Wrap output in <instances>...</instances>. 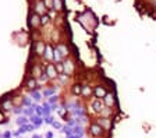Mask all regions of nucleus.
Instances as JSON below:
<instances>
[{
	"mask_svg": "<svg viewBox=\"0 0 156 138\" xmlns=\"http://www.w3.org/2000/svg\"><path fill=\"white\" fill-rule=\"evenodd\" d=\"M135 7H136V10H138V11L142 10V3H141L140 0H136V2H135Z\"/></svg>",
	"mask_w": 156,
	"mask_h": 138,
	"instance_id": "nucleus-42",
	"label": "nucleus"
},
{
	"mask_svg": "<svg viewBox=\"0 0 156 138\" xmlns=\"http://www.w3.org/2000/svg\"><path fill=\"white\" fill-rule=\"evenodd\" d=\"M9 95L3 96V98L0 99V110L2 112H11V109H14V105L11 102V98H7Z\"/></svg>",
	"mask_w": 156,
	"mask_h": 138,
	"instance_id": "nucleus-7",
	"label": "nucleus"
},
{
	"mask_svg": "<svg viewBox=\"0 0 156 138\" xmlns=\"http://www.w3.org/2000/svg\"><path fill=\"white\" fill-rule=\"evenodd\" d=\"M34 103H35V102L32 101V98H31V96H24V98H23V108H31Z\"/></svg>",
	"mask_w": 156,
	"mask_h": 138,
	"instance_id": "nucleus-26",
	"label": "nucleus"
},
{
	"mask_svg": "<svg viewBox=\"0 0 156 138\" xmlns=\"http://www.w3.org/2000/svg\"><path fill=\"white\" fill-rule=\"evenodd\" d=\"M82 87H84V84H81V82H74L71 85V94L75 96V98H80V96H82Z\"/></svg>",
	"mask_w": 156,
	"mask_h": 138,
	"instance_id": "nucleus-16",
	"label": "nucleus"
},
{
	"mask_svg": "<svg viewBox=\"0 0 156 138\" xmlns=\"http://www.w3.org/2000/svg\"><path fill=\"white\" fill-rule=\"evenodd\" d=\"M3 138H13V133L9 131V130H7V131H4L3 133Z\"/></svg>",
	"mask_w": 156,
	"mask_h": 138,
	"instance_id": "nucleus-41",
	"label": "nucleus"
},
{
	"mask_svg": "<svg viewBox=\"0 0 156 138\" xmlns=\"http://www.w3.org/2000/svg\"><path fill=\"white\" fill-rule=\"evenodd\" d=\"M32 138H43V137H42V135H39V134H34Z\"/></svg>",
	"mask_w": 156,
	"mask_h": 138,
	"instance_id": "nucleus-44",
	"label": "nucleus"
},
{
	"mask_svg": "<svg viewBox=\"0 0 156 138\" xmlns=\"http://www.w3.org/2000/svg\"><path fill=\"white\" fill-rule=\"evenodd\" d=\"M95 122L101 126V127L103 128L106 133H110V130L113 128V120H112V119H107V117H102V116H99Z\"/></svg>",
	"mask_w": 156,
	"mask_h": 138,
	"instance_id": "nucleus-5",
	"label": "nucleus"
},
{
	"mask_svg": "<svg viewBox=\"0 0 156 138\" xmlns=\"http://www.w3.org/2000/svg\"><path fill=\"white\" fill-rule=\"evenodd\" d=\"M91 109H92V112L95 113V115L98 116H101V113L103 112V109H105V103L102 99H94L91 102Z\"/></svg>",
	"mask_w": 156,
	"mask_h": 138,
	"instance_id": "nucleus-9",
	"label": "nucleus"
},
{
	"mask_svg": "<svg viewBox=\"0 0 156 138\" xmlns=\"http://www.w3.org/2000/svg\"><path fill=\"white\" fill-rule=\"evenodd\" d=\"M106 138H109V135H107V137H106Z\"/></svg>",
	"mask_w": 156,
	"mask_h": 138,
	"instance_id": "nucleus-48",
	"label": "nucleus"
},
{
	"mask_svg": "<svg viewBox=\"0 0 156 138\" xmlns=\"http://www.w3.org/2000/svg\"><path fill=\"white\" fill-rule=\"evenodd\" d=\"M56 95V87H49V88H45L42 92L43 98H50V96Z\"/></svg>",
	"mask_w": 156,
	"mask_h": 138,
	"instance_id": "nucleus-18",
	"label": "nucleus"
},
{
	"mask_svg": "<svg viewBox=\"0 0 156 138\" xmlns=\"http://www.w3.org/2000/svg\"><path fill=\"white\" fill-rule=\"evenodd\" d=\"M62 133H64V134H66V138H68V137H71V135H74V133H73V128H71V127H67V126H63Z\"/></svg>",
	"mask_w": 156,
	"mask_h": 138,
	"instance_id": "nucleus-31",
	"label": "nucleus"
},
{
	"mask_svg": "<svg viewBox=\"0 0 156 138\" xmlns=\"http://www.w3.org/2000/svg\"><path fill=\"white\" fill-rule=\"evenodd\" d=\"M29 123L38 128V127H41V126L43 124V117H41V116H36V115H32L31 117H29Z\"/></svg>",
	"mask_w": 156,
	"mask_h": 138,
	"instance_id": "nucleus-17",
	"label": "nucleus"
},
{
	"mask_svg": "<svg viewBox=\"0 0 156 138\" xmlns=\"http://www.w3.org/2000/svg\"><path fill=\"white\" fill-rule=\"evenodd\" d=\"M88 134L91 135L92 138H105V137H107L106 131H105L103 128L98 124L95 120L94 122H91L89 123V126H88Z\"/></svg>",
	"mask_w": 156,
	"mask_h": 138,
	"instance_id": "nucleus-1",
	"label": "nucleus"
},
{
	"mask_svg": "<svg viewBox=\"0 0 156 138\" xmlns=\"http://www.w3.org/2000/svg\"><path fill=\"white\" fill-rule=\"evenodd\" d=\"M58 101H60V98H58L57 95H53V96H50V98H48V103L50 106H57Z\"/></svg>",
	"mask_w": 156,
	"mask_h": 138,
	"instance_id": "nucleus-29",
	"label": "nucleus"
},
{
	"mask_svg": "<svg viewBox=\"0 0 156 138\" xmlns=\"http://www.w3.org/2000/svg\"><path fill=\"white\" fill-rule=\"evenodd\" d=\"M84 138H87V137H84Z\"/></svg>",
	"mask_w": 156,
	"mask_h": 138,
	"instance_id": "nucleus-49",
	"label": "nucleus"
},
{
	"mask_svg": "<svg viewBox=\"0 0 156 138\" xmlns=\"http://www.w3.org/2000/svg\"><path fill=\"white\" fill-rule=\"evenodd\" d=\"M23 115L27 116V117H31L32 115H35L32 108H23Z\"/></svg>",
	"mask_w": 156,
	"mask_h": 138,
	"instance_id": "nucleus-33",
	"label": "nucleus"
},
{
	"mask_svg": "<svg viewBox=\"0 0 156 138\" xmlns=\"http://www.w3.org/2000/svg\"><path fill=\"white\" fill-rule=\"evenodd\" d=\"M52 126H53V128H56V130H62L63 128V124L60 122H55Z\"/></svg>",
	"mask_w": 156,
	"mask_h": 138,
	"instance_id": "nucleus-40",
	"label": "nucleus"
},
{
	"mask_svg": "<svg viewBox=\"0 0 156 138\" xmlns=\"http://www.w3.org/2000/svg\"><path fill=\"white\" fill-rule=\"evenodd\" d=\"M50 21H52V17L49 16V13L43 14V16H41V27H46L50 24Z\"/></svg>",
	"mask_w": 156,
	"mask_h": 138,
	"instance_id": "nucleus-23",
	"label": "nucleus"
},
{
	"mask_svg": "<svg viewBox=\"0 0 156 138\" xmlns=\"http://www.w3.org/2000/svg\"><path fill=\"white\" fill-rule=\"evenodd\" d=\"M31 108L34 109V112H35L36 116H41V117H43V110H42V105H38V103H34Z\"/></svg>",
	"mask_w": 156,
	"mask_h": 138,
	"instance_id": "nucleus-25",
	"label": "nucleus"
},
{
	"mask_svg": "<svg viewBox=\"0 0 156 138\" xmlns=\"http://www.w3.org/2000/svg\"><path fill=\"white\" fill-rule=\"evenodd\" d=\"M48 81H49V77L46 76V73L43 71V74L38 78V84H42V82H48Z\"/></svg>",
	"mask_w": 156,
	"mask_h": 138,
	"instance_id": "nucleus-36",
	"label": "nucleus"
},
{
	"mask_svg": "<svg viewBox=\"0 0 156 138\" xmlns=\"http://www.w3.org/2000/svg\"><path fill=\"white\" fill-rule=\"evenodd\" d=\"M68 138H81V137H78V135H71V137H68Z\"/></svg>",
	"mask_w": 156,
	"mask_h": 138,
	"instance_id": "nucleus-45",
	"label": "nucleus"
},
{
	"mask_svg": "<svg viewBox=\"0 0 156 138\" xmlns=\"http://www.w3.org/2000/svg\"><path fill=\"white\" fill-rule=\"evenodd\" d=\"M45 46H46V43L43 42L42 39L35 41V42H34V45H32L34 57H42L43 56V52H45Z\"/></svg>",
	"mask_w": 156,
	"mask_h": 138,
	"instance_id": "nucleus-3",
	"label": "nucleus"
},
{
	"mask_svg": "<svg viewBox=\"0 0 156 138\" xmlns=\"http://www.w3.org/2000/svg\"><path fill=\"white\" fill-rule=\"evenodd\" d=\"M7 123H9V120H7L4 112H2V110H0V124H7Z\"/></svg>",
	"mask_w": 156,
	"mask_h": 138,
	"instance_id": "nucleus-37",
	"label": "nucleus"
},
{
	"mask_svg": "<svg viewBox=\"0 0 156 138\" xmlns=\"http://www.w3.org/2000/svg\"><path fill=\"white\" fill-rule=\"evenodd\" d=\"M25 88L29 89V91H35V89L39 88V84H38V80L34 78V77H28V78L25 80Z\"/></svg>",
	"mask_w": 156,
	"mask_h": 138,
	"instance_id": "nucleus-14",
	"label": "nucleus"
},
{
	"mask_svg": "<svg viewBox=\"0 0 156 138\" xmlns=\"http://www.w3.org/2000/svg\"><path fill=\"white\" fill-rule=\"evenodd\" d=\"M34 13H36L38 16H43V14L48 13V10H46L45 4H43L42 0H36L35 2V6H34Z\"/></svg>",
	"mask_w": 156,
	"mask_h": 138,
	"instance_id": "nucleus-15",
	"label": "nucleus"
},
{
	"mask_svg": "<svg viewBox=\"0 0 156 138\" xmlns=\"http://www.w3.org/2000/svg\"><path fill=\"white\" fill-rule=\"evenodd\" d=\"M43 71L46 73V76L49 77V80H57L58 74L56 71V67H55V63H46L45 70Z\"/></svg>",
	"mask_w": 156,
	"mask_h": 138,
	"instance_id": "nucleus-10",
	"label": "nucleus"
},
{
	"mask_svg": "<svg viewBox=\"0 0 156 138\" xmlns=\"http://www.w3.org/2000/svg\"><path fill=\"white\" fill-rule=\"evenodd\" d=\"M92 96H94V87H92L89 82H87V84H84V87H82V98H84L85 101H89Z\"/></svg>",
	"mask_w": 156,
	"mask_h": 138,
	"instance_id": "nucleus-13",
	"label": "nucleus"
},
{
	"mask_svg": "<svg viewBox=\"0 0 156 138\" xmlns=\"http://www.w3.org/2000/svg\"><path fill=\"white\" fill-rule=\"evenodd\" d=\"M63 64H64V74H67L68 77H71L75 73L74 59H71V57H66V59L63 60Z\"/></svg>",
	"mask_w": 156,
	"mask_h": 138,
	"instance_id": "nucleus-4",
	"label": "nucleus"
},
{
	"mask_svg": "<svg viewBox=\"0 0 156 138\" xmlns=\"http://www.w3.org/2000/svg\"><path fill=\"white\" fill-rule=\"evenodd\" d=\"M31 98H32V101L34 102H41L42 101V92H39L38 89H35V91H31Z\"/></svg>",
	"mask_w": 156,
	"mask_h": 138,
	"instance_id": "nucleus-22",
	"label": "nucleus"
},
{
	"mask_svg": "<svg viewBox=\"0 0 156 138\" xmlns=\"http://www.w3.org/2000/svg\"><path fill=\"white\" fill-rule=\"evenodd\" d=\"M17 138H25V137H21V135H20V137H17Z\"/></svg>",
	"mask_w": 156,
	"mask_h": 138,
	"instance_id": "nucleus-47",
	"label": "nucleus"
},
{
	"mask_svg": "<svg viewBox=\"0 0 156 138\" xmlns=\"http://www.w3.org/2000/svg\"><path fill=\"white\" fill-rule=\"evenodd\" d=\"M43 123H45V124L52 126L53 123H55V117H53L52 115H50V116H45V117H43Z\"/></svg>",
	"mask_w": 156,
	"mask_h": 138,
	"instance_id": "nucleus-35",
	"label": "nucleus"
},
{
	"mask_svg": "<svg viewBox=\"0 0 156 138\" xmlns=\"http://www.w3.org/2000/svg\"><path fill=\"white\" fill-rule=\"evenodd\" d=\"M73 133H74V135H78V137L84 138V134H85V128H84V126L77 124L74 128H73Z\"/></svg>",
	"mask_w": 156,
	"mask_h": 138,
	"instance_id": "nucleus-19",
	"label": "nucleus"
},
{
	"mask_svg": "<svg viewBox=\"0 0 156 138\" xmlns=\"http://www.w3.org/2000/svg\"><path fill=\"white\" fill-rule=\"evenodd\" d=\"M56 49L60 52V55H62V57L63 59H66V57H70V53H71V50H70V46L67 45V43H64V42H57L56 43V46H55Z\"/></svg>",
	"mask_w": 156,
	"mask_h": 138,
	"instance_id": "nucleus-8",
	"label": "nucleus"
},
{
	"mask_svg": "<svg viewBox=\"0 0 156 138\" xmlns=\"http://www.w3.org/2000/svg\"><path fill=\"white\" fill-rule=\"evenodd\" d=\"M57 80L60 82H62V84H66V82L68 81V76H66V74H62V76H58L57 77Z\"/></svg>",
	"mask_w": 156,
	"mask_h": 138,
	"instance_id": "nucleus-38",
	"label": "nucleus"
},
{
	"mask_svg": "<svg viewBox=\"0 0 156 138\" xmlns=\"http://www.w3.org/2000/svg\"><path fill=\"white\" fill-rule=\"evenodd\" d=\"M77 124H78V122L75 117H70L67 122H66V126H67V127H71V128H74Z\"/></svg>",
	"mask_w": 156,
	"mask_h": 138,
	"instance_id": "nucleus-32",
	"label": "nucleus"
},
{
	"mask_svg": "<svg viewBox=\"0 0 156 138\" xmlns=\"http://www.w3.org/2000/svg\"><path fill=\"white\" fill-rule=\"evenodd\" d=\"M42 110H43V117H45V116H50V115H52V106L48 103V101L42 103Z\"/></svg>",
	"mask_w": 156,
	"mask_h": 138,
	"instance_id": "nucleus-24",
	"label": "nucleus"
},
{
	"mask_svg": "<svg viewBox=\"0 0 156 138\" xmlns=\"http://www.w3.org/2000/svg\"><path fill=\"white\" fill-rule=\"evenodd\" d=\"M55 137V134H53V131H48L45 134V138H53Z\"/></svg>",
	"mask_w": 156,
	"mask_h": 138,
	"instance_id": "nucleus-43",
	"label": "nucleus"
},
{
	"mask_svg": "<svg viewBox=\"0 0 156 138\" xmlns=\"http://www.w3.org/2000/svg\"><path fill=\"white\" fill-rule=\"evenodd\" d=\"M53 50H55V46L50 45V42H46L45 52H43L42 59H43V60H48V62L50 63V62L53 60Z\"/></svg>",
	"mask_w": 156,
	"mask_h": 138,
	"instance_id": "nucleus-12",
	"label": "nucleus"
},
{
	"mask_svg": "<svg viewBox=\"0 0 156 138\" xmlns=\"http://www.w3.org/2000/svg\"><path fill=\"white\" fill-rule=\"evenodd\" d=\"M102 101H103V103H105V108H109V109H113L114 106H116V103H117L116 95L112 94V92H109V94H107Z\"/></svg>",
	"mask_w": 156,
	"mask_h": 138,
	"instance_id": "nucleus-11",
	"label": "nucleus"
},
{
	"mask_svg": "<svg viewBox=\"0 0 156 138\" xmlns=\"http://www.w3.org/2000/svg\"><path fill=\"white\" fill-rule=\"evenodd\" d=\"M16 123H17V126H18V127L25 126V124H29V117H27V116H24V115H20L18 117H17Z\"/></svg>",
	"mask_w": 156,
	"mask_h": 138,
	"instance_id": "nucleus-20",
	"label": "nucleus"
},
{
	"mask_svg": "<svg viewBox=\"0 0 156 138\" xmlns=\"http://www.w3.org/2000/svg\"><path fill=\"white\" fill-rule=\"evenodd\" d=\"M13 113L14 115H23V106H17V108L13 109Z\"/></svg>",
	"mask_w": 156,
	"mask_h": 138,
	"instance_id": "nucleus-39",
	"label": "nucleus"
},
{
	"mask_svg": "<svg viewBox=\"0 0 156 138\" xmlns=\"http://www.w3.org/2000/svg\"><path fill=\"white\" fill-rule=\"evenodd\" d=\"M28 27L32 28V30H38L39 27H41V16L31 11L28 16Z\"/></svg>",
	"mask_w": 156,
	"mask_h": 138,
	"instance_id": "nucleus-6",
	"label": "nucleus"
},
{
	"mask_svg": "<svg viewBox=\"0 0 156 138\" xmlns=\"http://www.w3.org/2000/svg\"><path fill=\"white\" fill-rule=\"evenodd\" d=\"M55 67H56V71H57L58 76L64 74V64H63V62H57V63H55Z\"/></svg>",
	"mask_w": 156,
	"mask_h": 138,
	"instance_id": "nucleus-28",
	"label": "nucleus"
},
{
	"mask_svg": "<svg viewBox=\"0 0 156 138\" xmlns=\"http://www.w3.org/2000/svg\"><path fill=\"white\" fill-rule=\"evenodd\" d=\"M53 10L63 11V0H53Z\"/></svg>",
	"mask_w": 156,
	"mask_h": 138,
	"instance_id": "nucleus-27",
	"label": "nucleus"
},
{
	"mask_svg": "<svg viewBox=\"0 0 156 138\" xmlns=\"http://www.w3.org/2000/svg\"><path fill=\"white\" fill-rule=\"evenodd\" d=\"M23 98L24 95H11V102H13L14 108H17V106H23Z\"/></svg>",
	"mask_w": 156,
	"mask_h": 138,
	"instance_id": "nucleus-21",
	"label": "nucleus"
},
{
	"mask_svg": "<svg viewBox=\"0 0 156 138\" xmlns=\"http://www.w3.org/2000/svg\"><path fill=\"white\" fill-rule=\"evenodd\" d=\"M0 138H3V133H0Z\"/></svg>",
	"mask_w": 156,
	"mask_h": 138,
	"instance_id": "nucleus-46",
	"label": "nucleus"
},
{
	"mask_svg": "<svg viewBox=\"0 0 156 138\" xmlns=\"http://www.w3.org/2000/svg\"><path fill=\"white\" fill-rule=\"evenodd\" d=\"M102 117H107V119H112V116H113V109H109V108H105L103 112L101 113Z\"/></svg>",
	"mask_w": 156,
	"mask_h": 138,
	"instance_id": "nucleus-30",
	"label": "nucleus"
},
{
	"mask_svg": "<svg viewBox=\"0 0 156 138\" xmlns=\"http://www.w3.org/2000/svg\"><path fill=\"white\" fill-rule=\"evenodd\" d=\"M43 4H45L46 10L48 11H52L53 10V0H42Z\"/></svg>",
	"mask_w": 156,
	"mask_h": 138,
	"instance_id": "nucleus-34",
	"label": "nucleus"
},
{
	"mask_svg": "<svg viewBox=\"0 0 156 138\" xmlns=\"http://www.w3.org/2000/svg\"><path fill=\"white\" fill-rule=\"evenodd\" d=\"M109 94V89L105 84L99 82V84H95L94 85V98L95 99H103L105 96Z\"/></svg>",
	"mask_w": 156,
	"mask_h": 138,
	"instance_id": "nucleus-2",
	"label": "nucleus"
}]
</instances>
